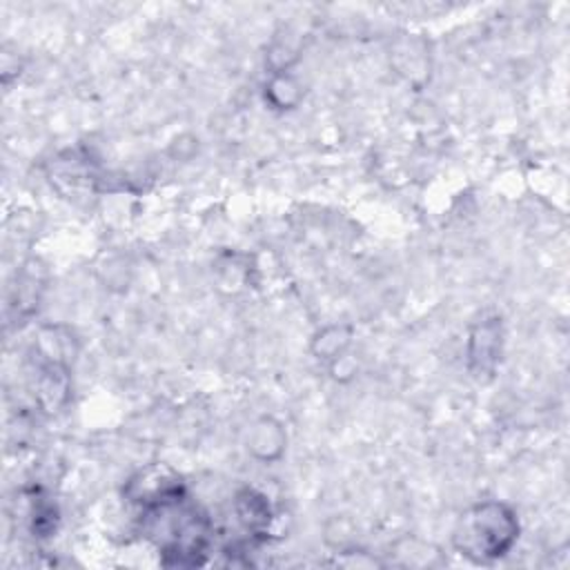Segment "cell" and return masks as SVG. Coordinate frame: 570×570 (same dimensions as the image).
I'll list each match as a JSON object with an SVG mask.
<instances>
[{
  "mask_svg": "<svg viewBox=\"0 0 570 570\" xmlns=\"http://www.w3.org/2000/svg\"><path fill=\"white\" fill-rule=\"evenodd\" d=\"M519 537L514 512L497 501L468 510L454 530V546L479 561L503 557Z\"/></svg>",
  "mask_w": 570,
  "mask_h": 570,
  "instance_id": "1",
  "label": "cell"
}]
</instances>
